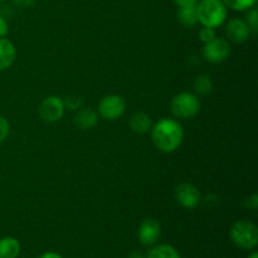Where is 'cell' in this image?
I'll use <instances>...</instances> for the list:
<instances>
[{
  "label": "cell",
  "mask_w": 258,
  "mask_h": 258,
  "mask_svg": "<svg viewBox=\"0 0 258 258\" xmlns=\"http://www.w3.org/2000/svg\"><path fill=\"white\" fill-rule=\"evenodd\" d=\"M150 131L154 145L163 153H174L183 143L184 130L174 118H160L153 123Z\"/></svg>",
  "instance_id": "obj_1"
},
{
  "label": "cell",
  "mask_w": 258,
  "mask_h": 258,
  "mask_svg": "<svg viewBox=\"0 0 258 258\" xmlns=\"http://www.w3.org/2000/svg\"><path fill=\"white\" fill-rule=\"evenodd\" d=\"M197 14L198 23L203 27L216 29L226 23L228 8L222 0H201L197 4Z\"/></svg>",
  "instance_id": "obj_2"
},
{
  "label": "cell",
  "mask_w": 258,
  "mask_h": 258,
  "mask_svg": "<svg viewBox=\"0 0 258 258\" xmlns=\"http://www.w3.org/2000/svg\"><path fill=\"white\" fill-rule=\"evenodd\" d=\"M231 238L242 249H253L258 243V228L251 221H237L231 228Z\"/></svg>",
  "instance_id": "obj_3"
},
{
  "label": "cell",
  "mask_w": 258,
  "mask_h": 258,
  "mask_svg": "<svg viewBox=\"0 0 258 258\" xmlns=\"http://www.w3.org/2000/svg\"><path fill=\"white\" fill-rule=\"evenodd\" d=\"M170 110L174 117L188 120L194 117L201 111V100L196 93L180 92L174 96L171 100Z\"/></svg>",
  "instance_id": "obj_4"
},
{
  "label": "cell",
  "mask_w": 258,
  "mask_h": 258,
  "mask_svg": "<svg viewBox=\"0 0 258 258\" xmlns=\"http://www.w3.org/2000/svg\"><path fill=\"white\" fill-rule=\"evenodd\" d=\"M98 116L107 121L120 118L126 111V101L120 95H107L98 103Z\"/></svg>",
  "instance_id": "obj_5"
},
{
  "label": "cell",
  "mask_w": 258,
  "mask_h": 258,
  "mask_svg": "<svg viewBox=\"0 0 258 258\" xmlns=\"http://www.w3.org/2000/svg\"><path fill=\"white\" fill-rule=\"evenodd\" d=\"M64 101L59 96H48L39 105V116L45 122H57L64 115Z\"/></svg>",
  "instance_id": "obj_6"
},
{
  "label": "cell",
  "mask_w": 258,
  "mask_h": 258,
  "mask_svg": "<svg viewBox=\"0 0 258 258\" xmlns=\"http://www.w3.org/2000/svg\"><path fill=\"white\" fill-rule=\"evenodd\" d=\"M231 54V44L224 38H214L206 43L203 47V55L208 62L222 63Z\"/></svg>",
  "instance_id": "obj_7"
},
{
  "label": "cell",
  "mask_w": 258,
  "mask_h": 258,
  "mask_svg": "<svg viewBox=\"0 0 258 258\" xmlns=\"http://www.w3.org/2000/svg\"><path fill=\"white\" fill-rule=\"evenodd\" d=\"M175 199L184 208L194 209L201 203L202 196L194 184L181 183L175 189Z\"/></svg>",
  "instance_id": "obj_8"
},
{
  "label": "cell",
  "mask_w": 258,
  "mask_h": 258,
  "mask_svg": "<svg viewBox=\"0 0 258 258\" xmlns=\"http://www.w3.org/2000/svg\"><path fill=\"white\" fill-rule=\"evenodd\" d=\"M161 234V227L158 221L153 218L145 219L138 229V238L143 246L151 247L159 241Z\"/></svg>",
  "instance_id": "obj_9"
},
{
  "label": "cell",
  "mask_w": 258,
  "mask_h": 258,
  "mask_svg": "<svg viewBox=\"0 0 258 258\" xmlns=\"http://www.w3.org/2000/svg\"><path fill=\"white\" fill-rule=\"evenodd\" d=\"M251 29L247 25L246 20L233 18L226 25V34L229 40L234 43H244L251 37Z\"/></svg>",
  "instance_id": "obj_10"
},
{
  "label": "cell",
  "mask_w": 258,
  "mask_h": 258,
  "mask_svg": "<svg viewBox=\"0 0 258 258\" xmlns=\"http://www.w3.org/2000/svg\"><path fill=\"white\" fill-rule=\"evenodd\" d=\"M98 122V113L97 111L92 108H80L73 118V123L80 130H91L95 127Z\"/></svg>",
  "instance_id": "obj_11"
},
{
  "label": "cell",
  "mask_w": 258,
  "mask_h": 258,
  "mask_svg": "<svg viewBox=\"0 0 258 258\" xmlns=\"http://www.w3.org/2000/svg\"><path fill=\"white\" fill-rule=\"evenodd\" d=\"M17 58V48L8 38H0V72L13 66Z\"/></svg>",
  "instance_id": "obj_12"
},
{
  "label": "cell",
  "mask_w": 258,
  "mask_h": 258,
  "mask_svg": "<svg viewBox=\"0 0 258 258\" xmlns=\"http://www.w3.org/2000/svg\"><path fill=\"white\" fill-rule=\"evenodd\" d=\"M128 126L131 130L136 134H146L151 130L153 126V121H151L150 116L145 112H135L130 117L128 121Z\"/></svg>",
  "instance_id": "obj_13"
},
{
  "label": "cell",
  "mask_w": 258,
  "mask_h": 258,
  "mask_svg": "<svg viewBox=\"0 0 258 258\" xmlns=\"http://www.w3.org/2000/svg\"><path fill=\"white\" fill-rule=\"evenodd\" d=\"M20 253V243L14 237H4L0 239V258H18Z\"/></svg>",
  "instance_id": "obj_14"
},
{
  "label": "cell",
  "mask_w": 258,
  "mask_h": 258,
  "mask_svg": "<svg viewBox=\"0 0 258 258\" xmlns=\"http://www.w3.org/2000/svg\"><path fill=\"white\" fill-rule=\"evenodd\" d=\"M178 19L184 27H194L198 23V14H197V4L180 7L178 9Z\"/></svg>",
  "instance_id": "obj_15"
},
{
  "label": "cell",
  "mask_w": 258,
  "mask_h": 258,
  "mask_svg": "<svg viewBox=\"0 0 258 258\" xmlns=\"http://www.w3.org/2000/svg\"><path fill=\"white\" fill-rule=\"evenodd\" d=\"M146 258H181L179 252L170 244L154 246L146 254Z\"/></svg>",
  "instance_id": "obj_16"
},
{
  "label": "cell",
  "mask_w": 258,
  "mask_h": 258,
  "mask_svg": "<svg viewBox=\"0 0 258 258\" xmlns=\"http://www.w3.org/2000/svg\"><path fill=\"white\" fill-rule=\"evenodd\" d=\"M194 91L198 95L206 96L213 91V81L208 75H201L194 81Z\"/></svg>",
  "instance_id": "obj_17"
},
{
  "label": "cell",
  "mask_w": 258,
  "mask_h": 258,
  "mask_svg": "<svg viewBox=\"0 0 258 258\" xmlns=\"http://www.w3.org/2000/svg\"><path fill=\"white\" fill-rule=\"evenodd\" d=\"M228 9L236 10V12H244L256 5L257 0H222Z\"/></svg>",
  "instance_id": "obj_18"
},
{
  "label": "cell",
  "mask_w": 258,
  "mask_h": 258,
  "mask_svg": "<svg viewBox=\"0 0 258 258\" xmlns=\"http://www.w3.org/2000/svg\"><path fill=\"white\" fill-rule=\"evenodd\" d=\"M246 23L249 27L252 33H257L258 30V12L256 8L248 9V13L246 15Z\"/></svg>",
  "instance_id": "obj_19"
},
{
  "label": "cell",
  "mask_w": 258,
  "mask_h": 258,
  "mask_svg": "<svg viewBox=\"0 0 258 258\" xmlns=\"http://www.w3.org/2000/svg\"><path fill=\"white\" fill-rule=\"evenodd\" d=\"M64 106L70 110H80L83 106V98L78 95H70L64 101Z\"/></svg>",
  "instance_id": "obj_20"
},
{
  "label": "cell",
  "mask_w": 258,
  "mask_h": 258,
  "mask_svg": "<svg viewBox=\"0 0 258 258\" xmlns=\"http://www.w3.org/2000/svg\"><path fill=\"white\" fill-rule=\"evenodd\" d=\"M198 34H199V39L206 44V43L211 42L212 39L216 38V29H213V28H208V27H202L201 29H199Z\"/></svg>",
  "instance_id": "obj_21"
},
{
  "label": "cell",
  "mask_w": 258,
  "mask_h": 258,
  "mask_svg": "<svg viewBox=\"0 0 258 258\" xmlns=\"http://www.w3.org/2000/svg\"><path fill=\"white\" fill-rule=\"evenodd\" d=\"M10 134V123L5 117L0 116V144L4 143Z\"/></svg>",
  "instance_id": "obj_22"
},
{
  "label": "cell",
  "mask_w": 258,
  "mask_h": 258,
  "mask_svg": "<svg viewBox=\"0 0 258 258\" xmlns=\"http://www.w3.org/2000/svg\"><path fill=\"white\" fill-rule=\"evenodd\" d=\"M8 33H9V25H8L7 19L0 14V38L7 37Z\"/></svg>",
  "instance_id": "obj_23"
},
{
  "label": "cell",
  "mask_w": 258,
  "mask_h": 258,
  "mask_svg": "<svg viewBox=\"0 0 258 258\" xmlns=\"http://www.w3.org/2000/svg\"><path fill=\"white\" fill-rule=\"evenodd\" d=\"M244 206L249 209H256L258 207V196L257 194H252L251 197H248V198L246 199V202H244Z\"/></svg>",
  "instance_id": "obj_24"
},
{
  "label": "cell",
  "mask_w": 258,
  "mask_h": 258,
  "mask_svg": "<svg viewBox=\"0 0 258 258\" xmlns=\"http://www.w3.org/2000/svg\"><path fill=\"white\" fill-rule=\"evenodd\" d=\"M13 4L17 8H20V9H25V8L32 7L35 3V0H12Z\"/></svg>",
  "instance_id": "obj_25"
},
{
  "label": "cell",
  "mask_w": 258,
  "mask_h": 258,
  "mask_svg": "<svg viewBox=\"0 0 258 258\" xmlns=\"http://www.w3.org/2000/svg\"><path fill=\"white\" fill-rule=\"evenodd\" d=\"M176 7H188V5H196L198 0H173Z\"/></svg>",
  "instance_id": "obj_26"
},
{
  "label": "cell",
  "mask_w": 258,
  "mask_h": 258,
  "mask_svg": "<svg viewBox=\"0 0 258 258\" xmlns=\"http://www.w3.org/2000/svg\"><path fill=\"white\" fill-rule=\"evenodd\" d=\"M38 258H62L59 253H57V252H45V253H43L42 256H39Z\"/></svg>",
  "instance_id": "obj_27"
},
{
  "label": "cell",
  "mask_w": 258,
  "mask_h": 258,
  "mask_svg": "<svg viewBox=\"0 0 258 258\" xmlns=\"http://www.w3.org/2000/svg\"><path fill=\"white\" fill-rule=\"evenodd\" d=\"M128 258H146V254L144 252L139 251V249H135V251L131 252Z\"/></svg>",
  "instance_id": "obj_28"
},
{
  "label": "cell",
  "mask_w": 258,
  "mask_h": 258,
  "mask_svg": "<svg viewBox=\"0 0 258 258\" xmlns=\"http://www.w3.org/2000/svg\"><path fill=\"white\" fill-rule=\"evenodd\" d=\"M248 258H258V253H257V252H253V253H252Z\"/></svg>",
  "instance_id": "obj_29"
},
{
  "label": "cell",
  "mask_w": 258,
  "mask_h": 258,
  "mask_svg": "<svg viewBox=\"0 0 258 258\" xmlns=\"http://www.w3.org/2000/svg\"><path fill=\"white\" fill-rule=\"evenodd\" d=\"M4 2H5V0H0V4H3Z\"/></svg>",
  "instance_id": "obj_30"
}]
</instances>
